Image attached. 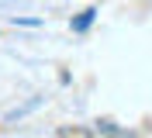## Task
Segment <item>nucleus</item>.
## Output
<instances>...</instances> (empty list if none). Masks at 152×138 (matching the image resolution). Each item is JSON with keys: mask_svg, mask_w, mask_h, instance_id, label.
<instances>
[{"mask_svg": "<svg viewBox=\"0 0 152 138\" xmlns=\"http://www.w3.org/2000/svg\"><path fill=\"white\" fill-rule=\"evenodd\" d=\"M94 14H97L94 7H90V10H83V14H80V18L73 21V28H76V31H83V28H90V21H94Z\"/></svg>", "mask_w": 152, "mask_h": 138, "instance_id": "obj_1", "label": "nucleus"}]
</instances>
